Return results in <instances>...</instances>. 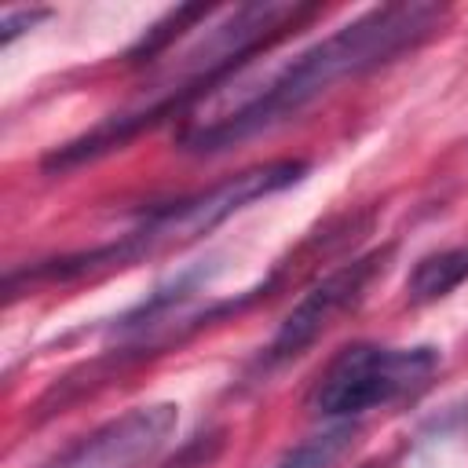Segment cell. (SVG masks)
Returning <instances> with one entry per match:
<instances>
[{
    "label": "cell",
    "mask_w": 468,
    "mask_h": 468,
    "mask_svg": "<svg viewBox=\"0 0 468 468\" xmlns=\"http://www.w3.org/2000/svg\"><path fill=\"white\" fill-rule=\"evenodd\" d=\"M388 263V249L384 252H369V256H358L351 263H340L336 271H329L322 282H314L296 303L292 311L282 318L278 333L271 336L267 351H263V362L267 366H278V362H289L296 355H303L347 307H355L369 282L384 271Z\"/></svg>",
    "instance_id": "obj_5"
},
{
    "label": "cell",
    "mask_w": 468,
    "mask_h": 468,
    "mask_svg": "<svg viewBox=\"0 0 468 468\" xmlns=\"http://www.w3.org/2000/svg\"><path fill=\"white\" fill-rule=\"evenodd\" d=\"M435 369V347L351 344L322 369L318 384L311 388V410L329 420H351L424 388Z\"/></svg>",
    "instance_id": "obj_4"
},
{
    "label": "cell",
    "mask_w": 468,
    "mask_h": 468,
    "mask_svg": "<svg viewBox=\"0 0 468 468\" xmlns=\"http://www.w3.org/2000/svg\"><path fill=\"white\" fill-rule=\"evenodd\" d=\"M362 468H388V464H384V461H366Z\"/></svg>",
    "instance_id": "obj_10"
},
{
    "label": "cell",
    "mask_w": 468,
    "mask_h": 468,
    "mask_svg": "<svg viewBox=\"0 0 468 468\" xmlns=\"http://www.w3.org/2000/svg\"><path fill=\"white\" fill-rule=\"evenodd\" d=\"M464 278H468V245L428 252L413 263V271L406 278V296L413 303H431V300L450 296Z\"/></svg>",
    "instance_id": "obj_7"
},
{
    "label": "cell",
    "mask_w": 468,
    "mask_h": 468,
    "mask_svg": "<svg viewBox=\"0 0 468 468\" xmlns=\"http://www.w3.org/2000/svg\"><path fill=\"white\" fill-rule=\"evenodd\" d=\"M179 413L172 402L132 406L128 413L99 424L44 468H135L150 461L172 435Z\"/></svg>",
    "instance_id": "obj_6"
},
{
    "label": "cell",
    "mask_w": 468,
    "mask_h": 468,
    "mask_svg": "<svg viewBox=\"0 0 468 468\" xmlns=\"http://www.w3.org/2000/svg\"><path fill=\"white\" fill-rule=\"evenodd\" d=\"M446 18H450V7L431 0H399V4L369 7L347 26H340L336 33H329L325 40L300 51L241 106L212 117L208 124H190L179 135V146L186 154H219L245 139H256L285 124L289 117H296L300 110H307L340 80H355L420 48L428 37L442 29Z\"/></svg>",
    "instance_id": "obj_1"
},
{
    "label": "cell",
    "mask_w": 468,
    "mask_h": 468,
    "mask_svg": "<svg viewBox=\"0 0 468 468\" xmlns=\"http://www.w3.org/2000/svg\"><path fill=\"white\" fill-rule=\"evenodd\" d=\"M322 7L318 4H296V0H252V4H234V7H212L205 22H197L190 33V44L183 55L172 58V69L165 77V88L143 106H132L124 113H110L84 135L55 146L40 168L44 172H69L80 168L117 146H124L132 135L183 113L194 99L223 84L238 66H245L252 55L267 51L282 37L296 33L303 22H311Z\"/></svg>",
    "instance_id": "obj_2"
},
{
    "label": "cell",
    "mask_w": 468,
    "mask_h": 468,
    "mask_svg": "<svg viewBox=\"0 0 468 468\" xmlns=\"http://www.w3.org/2000/svg\"><path fill=\"white\" fill-rule=\"evenodd\" d=\"M40 18H48V7H18V11H7L4 15V26H0V40L11 44L18 33L33 29Z\"/></svg>",
    "instance_id": "obj_9"
},
{
    "label": "cell",
    "mask_w": 468,
    "mask_h": 468,
    "mask_svg": "<svg viewBox=\"0 0 468 468\" xmlns=\"http://www.w3.org/2000/svg\"><path fill=\"white\" fill-rule=\"evenodd\" d=\"M351 439H355V424L351 420H340V424H333L325 431H314L303 442L289 446L271 468H329L351 446Z\"/></svg>",
    "instance_id": "obj_8"
},
{
    "label": "cell",
    "mask_w": 468,
    "mask_h": 468,
    "mask_svg": "<svg viewBox=\"0 0 468 468\" xmlns=\"http://www.w3.org/2000/svg\"><path fill=\"white\" fill-rule=\"evenodd\" d=\"M303 172H307V161H292V157L252 165V168H245V172H238V176H230V179H223L208 190H197L190 197L150 208L132 230H124L113 241H102L95 249L66 252V256L40 260L33 267L11 271L4 278V289H7V296H18V289H29V285H62V282L91 278V274H102V271H121V267H132L139 260L186 249V245L201 241L208 230H216L223 219L241 212L245 205L300 183Z\"/></svg>",
    "instance_id": "obj_3"
}]
</instances>
